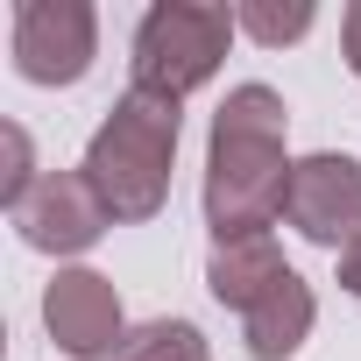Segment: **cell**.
Listing matches in <instances>:
<instances>
[{"mask_svg":"<svg viewBox=\"0 0 361 361\" xmlns=\"http://www.w3.org/2000/svg\"><path fill=\"white\" fill-rule=\"evenodd\" d=\"M290 114L283 92L269 85H234L213 114V142H206V227L213 241H248L269 234L283 220V192H290V156H283Z\"/></svg>","mask_w":361,"mask_h":361,"instance_id":"6da1fadb","label":"cell"},{"mask_svg":"<svg viewBox=\"0 0 361 361\" xmlns=\"http://www.w3.org/2000/svg\"><path fill=\"white\" fill-rule=\"evenodd\" d=\"M177 128H185L177 99H156V92H135V85L114 99V114L99 121V135L85 142V163H78L114 220H156L163 213Z\"/></svg>","mask_w":361,"mask_h":361,"instance_id":"7a4b0ae2","label":"cell"},{"mask_svg":"<svg viewBox=\"0 0 361 361\" xmlns=\"http://www.w3.org/2000/svg\"><path fill=\"white\" fill-rule=\"evenodd\" d=\"M234 8H206V0H156V8L142 15L135 29V92H156V99H177L185 106V92H199L227 43H234Z\"/></svg>","mask_w":361,"mask_h":361,"instance_id":"3957f363","label":"cell"},{"mask_svg":"<svg viewBox=\"0 0 361 361\" xmlns=\"http://www.w3.org/2000/svg\"><path fill=\"white\" fill-rule=\"evenodd\" d=\"M99 57V15L85 0H22L15 8V71L29 85H78Z\"/></svg>","mask_w":361,"mask_h":361,"instance_id":"277c9868","label":"cell"},{"mask_svg":"<svg viewBox=\"0 0 361 361\" xmlns=\"http://www.w3.org/2000/svg\"><path fill=\"white\" fill-rule=\"evenodd\" d=\"M283 220L319 241V248H354L361 241V163L340 149H319L290 170V192H283Z\"/></svg>","mask_w":361,"mask_h":361,"instance_id":"5b68a950","label":"cell"},{"mask_svg":"<svg viewBox=\"0 0 361 361\" xmlns=\"http://www.w3.org/2000/svg\"><path fill=\"white\" fill-rule=\"evenodd\" d=\"M43 326H50V340H57L71 361H114L121 340H128L121 290H114L99 269H57L50 290H43Z\"/></svg>","mask_w":361,"mask_h":361,"instance_id":"8992f818","label":"cell"},{"mask_svg":"<svg viewBox=\"0 0 361 361\" xmlns=\"http://www.w3.org/2000/svg\"><path fill=\"white\" fill-rule=\"evenodd\" d=\"M15 227H22V241H29L36 255H85V248L114 227V213H106L99 192L85 185V170H50L43 185L15 206Z\"/></svg>","mask_w":361,"mask_h":361,"instance_id":"52a82bcc","label":"cell"},{"mask_svg":"<svg viewBox=\"0 0 361 361\" xmlns=\"http://www.w3.org/2000/svg\"><path fill=\"white\" fill-rule=\"evenodd\" d=\"M312 319H319L312 283H305L298 269H283V276L269 283V298H255V305L241 312V347H248L255 361H290V354L305 347Z\"/></svg>","mask_w":361,"mask_h":361,"instance_id":"ba28073f","label":"cell"},{"mask_svg":"<svg viewBox=\"0 0 361 361\" xmlns=\"http://www.w3.org/2000/svg\"><path fill=\"white\" fill-rule=\"evenodd\" d=\"M283 248L269 234H248V241H213V262H206V290L234 312H248L255 298H269V283L283 276Z\"/></svg>","mask_w":361,"mask_h":361,"instance_id":"9c48e42d","label":"cell"},{"mask_svg":"<svg viewBox=\"0 0 361 361\" xmlns=\"http://www.w3.org/2000/svg\"><path fill=\"white\" fill-rule=\"evenodd\" d=\"M114 361H213V347H206V333L192 319H149V326H135L121 340Z\"/></svg>","mask_w":361,"mask_h":361,"instance_id":"30bf717a","label":"cell"},{"mask_svg":"<svg viewBox=\"0 0 361 361\" xmlns=\"http://www.w3.org/2000/svg\"><path fill=\"white\" fill-rule=\"evenodd\" d=\"M234 22H241V36H255L262 50H283V43L312 36L319 8H312V0H241V8H234Z\"/></svg>","mask_w":361,"mask_h":361,"instance_id":"8fae6325","label":"cell"},{"mask_svg":"<svg viewBox=\"0 0 361 361\" xmlns=\"http://www.w3.org/2000/svg\"><path fill=\"white\" fill-rule=\"evenodd\" d=\"M0 149H8V177H0V199H8V213L43 185L36 177V149H29V128L22 121H0Z\"/></svg>","mask_w":361,"mask_h":361,"instance_id":"7c38bea8","label":"cell"},{"mask_svg":"<svg viewBox=\"0 0 361 361\" xmlns=\"http://www.w3.org/2000/svg\"><path fill=\"white\" fill-rule=\"evenodd\" d=\"M340 50H347V71L361 78V0H354V8L340 15Z\"/></svg>","mask_w":361,"mask_h":361,"instance_id":"4fadbf2b","label":"cell"},{"mask_svg":"<svg viewBox=\"0 0 361 361\" xmlns=\"http://www.w3.org/2000/svg\"><path fill=\"white\" fill-rule=\"evenodd\" d=\"M340 290H354V298H361V241H354V248H340Z\"/></svg>","mask_w":361,"mask_h":361,"instance_id":"5bb4252c","label":"cell"}]
</instances>
